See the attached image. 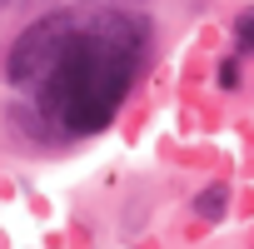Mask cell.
Wrapping results in <instances>:
<instances>
[{
  "instance_id": "cell-5",
  "label": "cell",
  "mask_w": 254,
  "mask_h": 249,
  "mask_svg": "<svg viewBox=\"0 0 254 249\" xmlns=\"http://www.w3.org/2000/svg\"><path fill=\"white\" fill-rule=\"evenodd\" d=\"M239 85V60H224L219 65V90H234Z\"/></svg>"
},
{
  "instance_id": "cell-3",
  "label": "cell",
  "mask_w": 254,
  "mask_h": 249,
  "mask_svg": "<svg viewBox=\"0 0 254 249\" xmlns=\"http://www.w3.org/2000/svg\"><path fill=\"white\" fill-rule=\"evenodd\" d=\"M224 209H229V194H224L219 185L194 194V214H199V219H224Z\"/></svg>"
},
{
  "instance_id": "cell-6",
  "label": "cell",
  "mask_w": 254,
  "mask_h": 249,
  "mask_svg": "<svg viewBox=\"0 0 254 249\" xmlns=\"http://www.w3.org/2000/svg\"><path fill=\"white\" fill-rule=\"evenodd\" d=\"M5 5H20V0H0V10H5Z\"/></svg>"
},
{
  "instance_id": "cell-1",
  "label": "cell",
  "mask_w": 254,
  "mask_h": 249,
  "mask_svg": "<svg viewBox=\"0 0 254 249\" xmlns=\"http://www.w3.org/2000/svg\"><path fill=\"white\" fill-rule=\"evenodd\" d=\"M140 45H145V35H140L135 15H125V10H95V15L75 20V35H70L60 65L35 85L40 115L60 135L105 130L135 80Z\"/></svg>"
},
{
  "instance_id": "cell-2",
  "label": "cell",
  "mask_w": 254,
  "mask_h": 249,
  "mask_svg": "<svg viewBox=\"0 0 254 249\" xmlns=\"http://www.w3.org/2000/svg\"><path fill=\"white\" fill-rule=\"evenodd\" d=\"M75 20H80V15H70V10L40 15V20L10 45V55H5V80L35 90V85L60 65V55H65V45H70V35H75Z\"/></svg>"
},
{
  "instance_id": "cell-4",
  "label": "cell",
  "mask_w": 254,
  "mask_h": 249,
  "mask_svg": "<svg viewBox=\"0 0 254 249\" xmlns=\"http://www.w3.org/2000/svg\"><path fill=\"white\" fill-rule=\"evenodd\" d=\"M234 45L254 55V10H239V20H234Z\"/></svg>"
}]
</instances>
